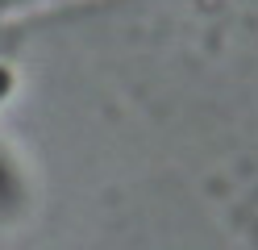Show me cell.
Returning a JSON list of instances; mask_svg holds the SVG:
<instances>
[{
  "mask_svg": "<svg viewBox=\"0 0 258 250\" xmlns=\"http://www.w3.org/2000/svg\"><path fill=\"white\" fill-rule=\"evenodd\" d=\"M9 83H13V75L5 71V67H0V96H5V92H9Z\"/></svg>",
  "mask_w": 258,
  "mask_h": 250,
  "instance_id": "1",
  "label": "cell"
}]
</instances>
